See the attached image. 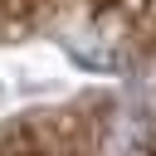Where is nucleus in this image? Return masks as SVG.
Wrapping results in <instances>:
<instances>
[{
	"label": "nucleus",
	"instance_id": "nucleus-1",
	"mask_svg": "<svg viewBox=\"0 0 156 156\" xmlns=\"http://www.w3.org/2000/svg\"><path fill=\"white\" fill-rule=\"evenodd\" d=\"M151 151V122L141 112H117L102 127V156H146Z\"/></svg>",
	"mask_w": 156,
	"mask_h": 156
}]
</instances>
